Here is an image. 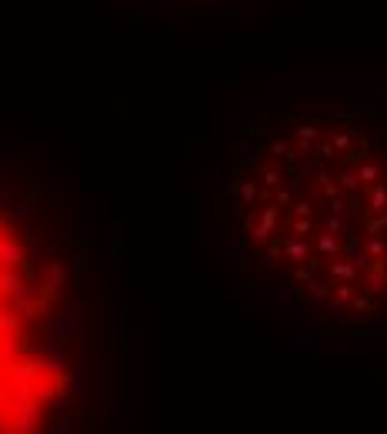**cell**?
Wrapping results in <instances>:
<instances>
[{
    "instance_id": "cell-1",
    "label": "cell",
    "mask_w": 387,
    "mask_h": 434,
    "mask_svg": "<svg viewBox=\"0 0 387 434\" xmlns=\"http://www.w3.org/2000/svg\"><path fill=\"white\" fill-rule=\"evenodd\" d=\"M238 231L321 317L358 324L387 308V150L337 114L264 120L240 147Z\"/></svg>"
},
{
    "instance_id": "cell-2",
    "label": "cell",
    "mask_w": 387,
    "mask_h": 434,
    "mask_svg": "<svg viewBox=\"0 0 387 434\" xmlns=\"http://www.w3.org/2000/svg\"><path fill=\"white\" fill-rule=\"evenodd\" d=\"M34 284L27 277V261L20 254L14 234L0 224V405H7L10 394H20V371L41 377L44 368L57 371L47 358H37L30 351L34 341ZM14 428H20L10 407H3ZM0 428H7L0 418Z\"/></svg>"
}]
</instances>
